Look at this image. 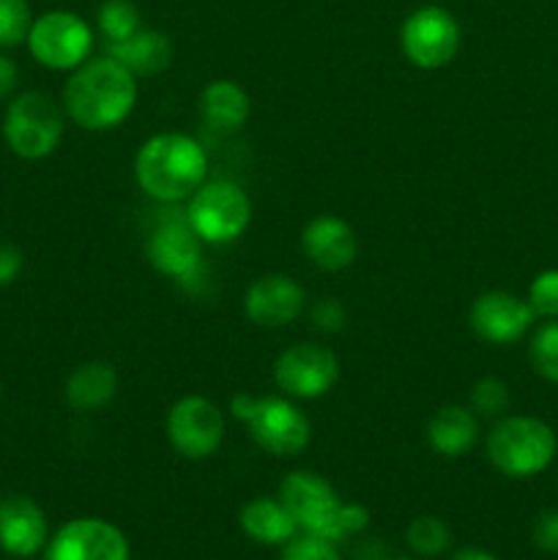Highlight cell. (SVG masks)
Returning <instances> with one entry per match:
<instances>
[{"instance_id":"9","label":"cell","mask_w":558,"mask_h":560,"mask_svg":"<svg viewBox=\"0 0 558 560\" xmlns=\"http://www.w3.org/2000/svg\"><path fill=\"white\" fill-rule=\"evenodd\" d=\"M460 22L441 5H421L405 16L399 27V47L416 69H443L460 52Z\"/></svg>"},{"instance_id":"11","label":"cell","mask_w":558,"mask_h":560,"mask_svg":"<svg viewBox=\"0 0 558 560\" xmlns=\"http://www.w3.org/2000/svg\"><path fill=\"white\" fill-rule=\"evenodd\" d=\"M167 441L184 459H208L224 441V416L211 399H178L167 413Z\"/></svg>"},{"instance_id":"4","label":"cell","mask_w":558,"mask_h":560,"mask_svg":"<svg viewBox=\"0 0 558 560\" xmlns=\"http://www.w3.org/2000/svg\"><path fill=\"white\" fill-rule=\"evenodd\" d=\"M556 432L534 416H501L487 435V459L509 479H531L556 457Z\"/></svg>"},{"instance_id":"28","label":"cell","mask_w":558,"mask_h":560,"mask_svg":"<svg viewBox=\"0 0 558 560\" xmlns=\"http://www.w3.org/2000/svg\"><path fill=\"white\" fill-rule=\"evenodd\" d=\"M525 301H528L536 317L558 320V268L542 271L539 277L531 282L528 299H525Z\"/></svg>"},{"instance_id":"18","label":"cell","mask_w":558,"mask_h":560,"mask_svg":"<svg viewBox=\"0 0 558 560\" xmlns=\"http://www.w3.org/2000/svg\"><path fill=\"white\" fill-rule=\"evenodd\" d=\"M427 443L441 457H465L479 443V416L468 405H443L427 421Z\"/></svg>"},{"instance_id":"36","label":"cell","mask_w":558,"mask_h":560,"mask_svg":"<svg viewBox=\"0 0 558 560\" xmlns=\"http://www.w3.org/2000/svg\"><path fill=\"white\" fill-rule=\"evenodd\" d=\"M392 560H416V558H410V556H394Z\"/></svg>"},{"instance_id":"17","label":"cell","mask_w":558,"mask_h":560,"mask_svg":"<svg viewBox=\"0 0 558 560\" xmlns=\"http://www.w3.org/2000/svg\"><path fill=\"white\" fill-rule=\"evenodd\" d=\"M47 517L27 495L0 501V550L14 558H33L47 547Z\"/></svg>"},{"instance_id":"15","label":"cell","mask_w":558,"mask_h":560,"mask_svg":"<svg viewBox=\"0 0 558 560\" xmlns=\"http://www.w3.org/2000/svg\"><path fill=\"white\" fill-rule=\"evenodd\" d=\"M306 293L288 273H266L249 284L244 312L255 326L282 328L290 326L304 312Z\"/></svg>"},{"instance_id":"19","label":"cell","mask_w":558,"mask_h":560,"mask_svg":"<svg viewBox=\"0 0 558 560\" xmlns=\"http://www.w3.org/2000/svg\"><path fill=\"white\" fill-rule=\"evenodd\" d=\"M197 109H200V118L208 129L213 131H239L244 129V124L249 120L252 102L249 93L233 80H211L200 91L197 98Z\"/></svg>"},{"instance_id":"33","label":"cell","mask_w":558,"mask_h":560,"mask_svg":"<svg viewBox=\"0 0 558 560\" xmlns=\"http://www.w3.org/2000/svg\"><path fill=\"white\" fill-rule=\"evenodd\" d=\"M16 82H20V69L9 55L0 52V98H9L16 91Z\"/></svg>"},{"instance_id":"1","label":"cell","mask_w":558,"mask_h":560,"mask_svg":"<svg viewBox=\"0 0 558 560\" xmlns=\"http://www.w3.org/2000/svg\"><path fill=\"white\" fill-rule=\"evenodd\" d=\"M137 104V77L113 55L88 58L63 88V113L88 131L115 129Z\"/></svg>"},{"instance_id":"16","label":"cell","mask_w":558,"mask_h":560,"mask_svg":"<svg viewBox=\"0 0 558 560\" xmlns=\"http://www.w3.org/2000/svg\"><path fill=\"white\" fill-rule=\"evenodd\" d=\"M301 249L312 266L334 273L353 266L356 255H359V241L345 219L334 217V213H321L306 222L304 233H301Z\"/></svg>"},{"instance_id":"20","label":"cell","mask_w":558,"mask_h":560,"mask_svg":"<svg viewBox=\"0 0 558 560\" xmlns=\"http://www.w3.org/2000/svg\"><path fill=\"white\" fill-rule=\"evenodd\" d=\"M118 372L107 361H85L66 381V402L77 413H96L118 394Z\"/></svg>"},{"instance_id":"25","label":"cell","mask_w":558,"mask_h":560,"mask_svg":"<svg viewBox=\"0 0 558 560\" xmlns=\"http://www.w3.org/2000/svg\"><path fill=\"white\" fill-rule=\"evenodd\" d=\"M528 361L536 375L558 383V320L545 323L534 331L528 345Z\"/></svg>"},{"instance_id":"12","label":"cell","mask_w":558,"mask_h":560,"mask_svg":"<svg viewBox=\"0 0 558 560\" xmlns=\"http://www.w3.org/2000/svg\"><path fill=\"white\" fill-rule=\"evenodd\" d=\"M44 560H129V539L107 520L77 517L55 530Z\"/></svg>"},{"instance_id":"21","label":"cell","mask_w":558,"mask_h":560,"mask_svg":"<svg viewBox=\"0 0 558 560\" xmlns=\"http://www.w3.org/2000/svg\"><path fill=\"white\" fill-rule=\"evenodd\" d=\"M107 55H113L135 77H156L173 63V42L162 31L140 27L135 36L107 44Z\"/></svg>"},{"instance_id":"29","label":"cell","mask_w":558,"mask_h":560,"mask_svg":"<svg viewBox=\"0 0 558 560\" xmlns=\"http://www.w3.org/2000/svg\"><path fill=\"white\" fill-rule=\"evenodd\" d=\"M282 560H342V556H339L334 541L312 534H301L284 545Z\"/></svg>"},{"instance_id":"22","label":"cell","mask_w":558,"mask_h":560,"mask_svg":"<svg viewBox=\"0 0 558 560\" xmlns=\"http://www.w3.org/2000/svg\"><path fill=\"white\" fill-rule=\"evenodd\" d=\"M239 523L241 530L252 541L266 547H284L293 536H299V525H295L293 514L284 509V503L279 498H252L241 509Z\"/></svg>"},{"instance_id":"10","label":"cell","mask_w":558,"mask_h":560,"mask_svg":"<svg viewBox=\"0 0 558 560\" xmlns=\"http://www.w3.org/2000/svg\"><path fill=\"white\" fill-rule=\"evenodd\" d=\"M339 381V359L317 342L290 345L274 361V383L293 399H317Z\"/></svg>"},{"instance_id":"27","label":"cell","mask_w":558,"mask_h":560,"mask_svg":"<svg viewBox=\"0 0 558 560\" xmlns=\"http://www.w3.org/2000/svg\"><path fill=\"white\" fill-rule=\"evenodd\" d=\"M33 14L27 0H0V49H11L27 42Z\"/></svg>"},{"instance_id":"34","label":"cell","mask_w":558,"mask_h":560,"mask_svg":"<svg viewBox=\"0 0 558 560\" xmlns=\"http://www.w3.org/2000/svg\"><path fill=\"white\" fill-rule=\"evenodd\" d=\"M392 550L381 539H364L356 547V560H392Z\"/></svg>"},{"instance_id":"7","label":"cell","mask_w":558,"mask_h":560,"mask_svg":"<svg viewBox=\"0 0 558 560\" xmlns=\"http://www.w3.org/2000/svg\"><path fill=\"white\" fill-rule=\"evenodd\" d=\"M186 219L202 244H230L252 222L249 195L233 180H206L186 206Z\"/></svg>"},{"instance_id":"6","label":"cell","mask_w":558,"mask_h":560,"mask_svg":"<svg viewBox=\"0 0 558 560\" xmlns=\"http://www.w3.org/2000/svg\"><path fill=\"white\" fill-rule=\"evenodd\" d=\"M66 118L60 104L42 91H25L11 98L3 118V137L11 153L27 162L47 159L63 140Z\"/></svg>"},{"instance_id":"8","label":"cell","mask_w":558,"mask_h":560,"mask_svg":"<svg viewBox=\"0 0 558 560\" xmlns=\"http://www.w3.org/2000/svg\"><path fill=\"white\" fill-rule=\"evenodd\" d=\"M27 49L44 69L74 71L91 58L93 31L74 11H47L33 20Z\"/></svg>"},{"instance_id":"24","label":"cell","mask_w":558,"mask_h":560,"mask_svg":"<svg viewBox=\"0 0 558 560\" xmlns=\"http://www.w3.org/2000/svg\"><path fill=\"white\" fill-rule=\"evenodd\" d=\"M98 31L104 33L107 44L124 42V38L135 36L142 27L140 9L131 0H104L98 9Z\"/></svg>"},{"instance_id":"26","label":"cell","mask_w":558,"mask_h":560,"mask_svg":"<svg viewBox=\"0 0 558 560\" xmlns=\"http://www.w3.org/2000/svg\"><path fill=\"white\" fill-rule=\"evenodd\" d=\"M512 405V394L501 377H481L474 383L468 397V408L485 419H501Z\"/></svg>"},{"instance_id":"35","label":"cell","mask_w":558,"mask_h":560,"mask_svg":"<svg viewBox=\"0 0 558 560\" xmlns=\"http://www.w3.org/2000/svg\"><path fill=\"white\" fill-rule=\"evenodd\" d=\"M449 560H496V556H490V552L481 550V547H460L457 552H452Z\"/></svg>"},{"instance_id":"30","label":"cell","mask_w":558,"mask_h":560,"mask_svg":"<svg viewBox=\"0 0 558 560\" xmlns=\"http://www.w3.org/2000/svg\"><path fill=\"white\" fill-rule=\"evenodd\" d=\"M345 320H348V315H345V306L339 304L337 299H321L312 306V323H315V328H321V331H342Z\"/></svg>"},{"instance_id":"23","label":"cell","mask_w":558,"mask_h":560,"mask_svg":"<svg viewBox=\"0 0 558 560\" xmlns=\"http://www.w3.org/2000/svg\"><path fill=\"white\" fill-rule=\"evenodd\" d=\"M405 541H408V550L416 558H438L441 552L449 550L452 545V530L443 523L441 517H416L414 523L405 530Z\"/></svg>"},{"instance_id":"13","label":"cell","mask_w":558,"mask_h":560,"mask_svg":"<svg viewBox=\"0 0 558 560\" xmlns=\"http://www.w3.org/2000/svg\"><path fill=\"white\" fill-rule=\"evenodd\" d=\"M146 255L159 273L178 282H184L202 266V238L191 230L186 211L164 217L151 230L146 241Z\"/></svg>"},{"instance_id":"2","label":"cell","mask_w":558,"mask_h":560,"mask_svg":"<svg viewBox=\"0 0 558 560\" xmlns=\"http://www.w3.org/2000/svg\"><path fill=\"white\" fill-rule=\"evenodd\" d=\"M135 178L148 197L164 206L184 202L206 184L208 153L184 131H162L140 145Z\"/></svg>"},{"instance_id":"31","label":"cell","mask_w":558,"mask_h":560,"mask_svg":"<svg viewBox=\"0 0 558 560\" xmlns=\"http://www.w3.org/2000/svg\"><path fill=\"white\" fill-rule=\"evenodd\" d=\"M531 539H534V545L542 552L558 556V512L539 514L534 523V530H531Z\"/></svg>"},{"instance_id":"14","label":"cell","mask_w":558,"mask_h":560,"mask_svg":"<svg viewBox=\"0 0 558 560\" xmlns=\"http://www.w3.org/2000/svg\"><path fill=\"white\" fill-rule=\"evenodd\" d=\"M536 315L531 304L520 295L507 293V290H490L481 293L470 304L468 323L470 331L490 345H512L528 334L534 326Z\"/></svg>"},{"instance_id":"5","label":"cell","mask_w":558,"mask_h":560,"mask_svg":"<svg viewBox=\"0 0 558 560\" xmlns=\"http://www.w3.org/2000/svg\"><path fill=\"white\" fill-rule=\"evenodd\" d=\"M235 419L249 430L252 441L274 457H295L310 446L312 424L304 410L284 397H252L239 394L230 402Z\"/></svg>"},{"instance_id":"32","label":"cell","mask_w":558,"mask_h":560,"mask_svg":"<svg viewBox=\"0 0 558 560\" xmlns=\"http://www.w3.org/2000/svg\"><path fill=\"white\" fill-rule=\"evenodd\" d=\"M22 268H25V255H22L20 246L0 241V288L14 284L20 279Z\"/></svg>"},{"instance_id":"3","label":"cell","mask_w":558,"mask_h":560,"mask_svg":"<svg viewBox=\"0 0 558 560\" xmlns=\"http://www.w3.org/2000/svg\"><path fill=\"white\" fill-rule=\"evenodd\" d=\"M279 501L293 514L301 534L339 541L353 539L370 525V512L361 503H348L339 492L312 470H293L279 485Z\"/></svg>"}]
</instances>
